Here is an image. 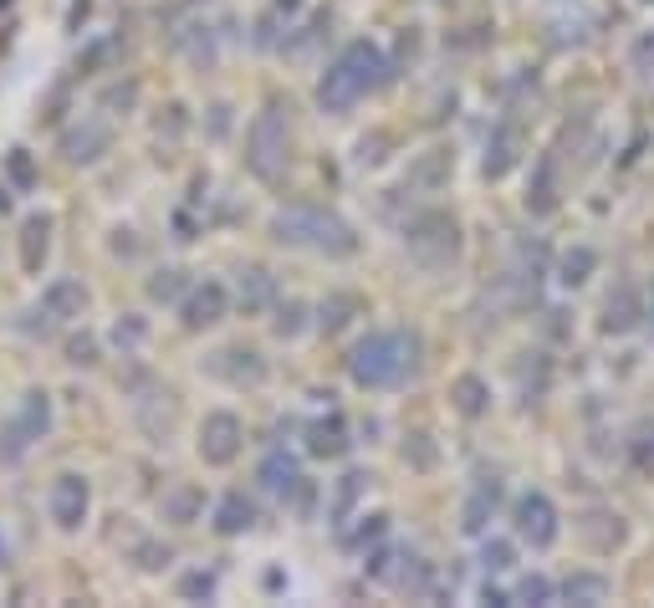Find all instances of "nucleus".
Instances as JSON below:
<instances>
[{
    "mask_svg": "<svg viewBox=\"0 0 654 608\" xmlns=\"http://www.w3.org/2000/svg\"><path fill=\"white\" fill-rule=\"evenodd\" d=\"M240 450H246V425L230 409H210L200 419V460L205 465H236Z\"/></svg>",
    "mask_w": 654,
    "mask_h": 608,
    "instance_id": "9",
    "label": "nucleus"
},
{
    "mask_svg": "<svg viewBox=\"0 0 654 608\" xmlns=\"http://www.w3.org/2000/svg\"><path fill=\"white\" fill-rule=\"evenodd\" d=\"M517 164H521V128L511 119L490 123L486 154H481V174H486V179H506Z\"/></svg>",
    "mask_w": 654,
    "mask_h": 608,
    "instance_id": "13",
    "label": "nucleus"
},
{
    "mask_svg": "<svg viewBox=\"0 0 654 608\" xmlns=\"http://www.w3.org/2000/svg\"><path fill=\"white\" fill-rule=\"evenodd\" d=\"M82 307H88V286L77 282V277H57V282L42 292V302L26 312L21 333H52V327L82 317Z\"/></svg>",
    "mask_w": 654,
    "mask_h": 608,
    "instance_id": "7",
    "label": "nucleus"
},
{
    "mask_svg": "<svg viewBox=\"0 0 654 608\" xmlns=\"http://www.w3.org/2000/svg\"><path fill=\"white\" fill-rule=\"evenodd\" d=\"M271 333H277V338H302V333H307V302H297V297L277 302V317H271Z\"/></svg>",
    "mask_w": 654,
    "mask_h": 608,
    "instance_id": "29",
    "label": "nucleus"
},
{
    "mask_svg": "<svg viewBox=\"0 0 654 608\" xmlns=\"http://www.w3.org/2000/svg\"><path fill=\"white\" fill-rule=\"evenodd\" d=\"M557 594H563L567 604H598V598H609V578H604V573H573Z\"/></svg>",
    "mask_w": 654,
    "mask_h": 608,
    "instance_id": "28",
    "label": "nucleus"
},
{
    "mask_svg": "<svg viewBox=\"0 0 654 608\" xmlns=\"http://www.w3.org/2000/svg\"><path fill=\"white\" fill-rule=\"evenodd\" d=\"M348 419L342 415H327V419H313L307 425V455H317V460H338V455H348Z\"/></svg>",
    "mask_w": 654,
    "mask_h": 608,
    "instance_id": "16",
    "label": "nucleus"
},
{
    "mask_svg": "<svg viewBox=\"0 0 654 608\" xmlns=\"http://www.w3.org/2000/svg\"><path fill=\"white\" fill-rule=\"evenodd\" d=\"M511 563H517V548L501 542V537H490L486 548H481V567H486V573H511Z\"/></svg>",
    "mask_w": 654,
    "mask_h": 608,
    "instance_id": "32",
    "label": "nucleus"
},
{
    "mask_svg": "<svg viewBox=\"0 0 654 608\" xmlns=\"http://www.w3.org/2000/svg\"><path fill=\"white\" fill-rule=\"evenodd\" d=\"M286 154H292V123H286V108L271 98L246 128V169L261 184H277L286 169Z\"/></svg>",
    "mask_w": 654,
    "mask_h": 608,
    "instance_id": "5",
    "label": "nucleus"
},
{
    "mask_svg": "<svg viewBox=\"0 0 654 608\" xmlns=\"http://www.w3.org/2000/svg\"><path fill=\"white\" fill-rule=\"evenodd\" d=\"M353 312H358V297H353V292H332V297L317 307V327H323V333H338V327L348 323Z\"/></svg>",
    "mask_w": 654,
    "mask_h": 608,
    "instance_id": "30",
    "label": "nucleus"
},
{
    "mask_svg": "<svg viewBox=\"0 0 654 608\" xmlns=\"http://www.w3.org/2000/svg\"><path fill=\"white\" fill-rule=\"evenodd\" d=\"M527 210H532V215H552V210H557V159H552V154L537 159L532 184H527Z\"/></svg>",
    "mask_w": 654,
    "mask_h": 608,
    "instance_id": "20",
    "label": "nucleus"
},
{
    "mask_svg": "<svg viewBox=\"0 0 654 608\" xmlns=\"http://www.w3.org/2000/svg\"><path fill=\"white\" fill-rule=\"evenodd\" d=\"M184 292H190V282H184V271H174V267H164L149 277V302H179Z\"/></svg>",
    "mask_w": 654,
    "mask_h": 608,
    "instance_id": "31",
    "label": "nucleus"
},
{
    "mask_svg": "<svg viewBox=\"0 0 654 608\" xmlns=\"http://www.w3.org/2000/svg\"><path fill=\"white\" fill-rule=\"evenodd\" d=\"M5 558H11V552H5V537H0V563H5Z\"/></svg>",
    "mask_w": 654,
    "mask_h": 608,
    "instance_id": "43",
    "label": "nucleus"
},
{
    "mask_svg": "<svg viewBox=\"0 0 654 608\" xmlns=\"http://www.w3.org/2000/svg\"><path fill=\"white\" fill-rule=\"evenodd\" d=\"M46 251H52V215H31V221L21 225V267H26L31 277H42Z\"/></svg>",
    "mask_w": 654,
    "mask_h": 608,
    "instance_id": "18",
    "label": "nucleus"
},
{
    "mask_svg": "<svg viewBox=\"0 0 654 608\" xmlns=\"http://www.w3.org/2000/svg\"><path fill=\"white\" fill-rule=\"evenodd\" d=\"M11 179L21 184V190H31V184H36V169H31V154L26 149H11Z\"/></svg>",
    "mask_w": 654,
    "mask_h": 608,
    "instance_id": "38",
    "label": "nucleus"
},
{
    "mask_svg": "<svg viewBox=\"0 0 654 608\" xmlns=\"http://www.w3.org/2000/svg\"><path fill=\"white\" fill-rule=\"evenodd\" d=\"M256 481H261V491H267V496L286 502V496H297V491H302V465L286 455V450H271V455L261 460Z\"/></svg>",
    "mask_w": 654,
    "mask_h": 608,
    "instance_id": "15",
    "label": "nucleus"
},
{
    "mask_svg": "<svg viewBox=\"0 0 654 608\" xmlns=\"http://www.w3.org/2000/svg\"><path fill=\"white\" fill-rule=\"evenodd\" d=\"M388 77H394V67H388L384 46L348 42L338 57L327 61V72L317 77V108H323V113H348V108H358L369 92L384 88Z\"/></svg>",
    "mask_w": 654,
    "mask_h": 608,
    "instance_id": "1",
    "label": "nucleus"
},
{
    "mask_svg": "<svg viewBox=\"0 0 654 608\" xmlns=\"http://www.w3.org/2000/svg\"><path fill=\"white\" fill-rule=\"evenodd\" d=\"M496 502H501V486H496V481H486V486L471 491V502H465V511H461V532L465 537L486 532L490 517H496Z\"/></svg>",
    "mask_w": 654,
    "mask_h": 608,
    "instance_id": "23",
    "label": "nucleus"
},
{
    "mask_svg": "<svg viewBox=\"0 0 654 608\" xmlns=\"http://www.w3.org/2000/svg\"><path fill=\"white\" fill-rule=\"evenodd\" d=\"M236 302L246 312H261L277 302V277H271L267 267H246L240 271V282H236Z\"/></svg>",
    "mask_w": 654,
    "mask_h": 608,
    "instance_id": "22",
    "label": "nucleus"
},
{
    "mask_svg": "<svg viewBox=\"0 0 654 608\" xmlns=\"http://www.w3.org/2000/svg\"><path fill=\"white\" fill-rule=\"evenodd\" d=\"M450 404H455V415L481 419L490 409V384L481 379V373H461V379L450 384Z\"/></svg>",
    "mask_w": 654,
    "mask_h": 608,
    "instance_id": "21",
    "label": "nucleus"
},
{
    "mask_svg": "<svg viewBox=\"0 0 654 608\" xmlns=\"http://www.w3.org/2000/svg\"><path fill=\"white\" fill-rule=\"evenodd\" d=\"M363 486H369V475L363 471H348L338 481V491H332V506H327V521H332V527H348V517H353V506H358V496H363Z\"/></svg>",
    "mask_w": 654,
    "mask_h": 608,
    "instance_id": "26",
    "label": "nucleus"
},
{
    "mask_svg": "<svg viewBox=\"0 0 654 608\" xmlns=\"http://www.w3.org/2000/svg\"><path fill=\"white\" fill-rule=\"evenodd\" d=\"M144 333H149V327L138 323V317H128V323L113 327V342H119V348H138V342H144Z\"/></svg>",
    "mask_w": 654,
    "mask_h": 608,
    "instance_id": "39",
    "label": "nucleus"
},
{
    "mask_svg": "<svg viewBox=\"0 0 654 608\" xmlns=\"http://www.w3.org/2000/svg\"><path fill=\"white\" fill-rule=\"evenodd\" d=\"M200 506H205V496L194 486H174L169 496H164V521H174V527H190L194 517H200Z\"/></svg>",
    "mask_w": 654,
    "mask_h": 608,
    "instance_id": "27",
    "label": "nucleus"
},
{
    "mask_svg": "<svg viewBox=\"0 0 654 608\" xmlns=\"http://www.w3.org/2000/svg\"><path fill=\"white\" fill-rule=\"evenodd\" d=\"M215 379H225L230 389H261L267 384V358L256 353V348H221V353H210L205 363Z\"/></svg>",
    "mask_w": 654,
    "mask_h": 608,
    "instance_id": "12",
    "label": "nucleus"
},
{
    "mask_svg": "<svg viewBox=\"0 0 654 608\" xmlns=\"http://www.w3.org/2000/svg\"><path fill=\"white\" fill-rule=\"evenodd\" d=\"M5 205H11V194H5V190H0V215H5Z\"/></svg>",
    "mask_w": 654,
    "mask_h": 608,
    "instance_id": "42",
    "label": "nucleus"
},
{
    "mask_svg": "<svg viewBox=\"0 0 654 608\" xmlns=\"http://www.w3.org/2000/svg\"><path fill=\"white\" fill-rule=\"evenodd\" d=\"M225 312H230V286L205 277V282H190V292L179 297V323L184 333H205V327H221Z\"/></svg>",
    "mask_w": 654,
    "mask_h": 608,
    "instance_id": "10",
    "label": "nucleus"
},
{
    "mask_svg": "<svg viewBox=\"0 0 654 608\" xmlns=\"http://www.w3.org/2000/svg\"><path fill=\"white\" fill-rule=\"evenodd\" d=\"M113 52H119V42H113V36H108V42H92L88 52H82V61H77V72H98V67H103Z\"/></svg>",
    "mask_w": 654,
    "mask_h": 608,
    "instance_id": "35",
    "label": "nucleus"
},
{
    "mask_svg": "<svg viewBox=\"0 0 654 608\" xmlns=\"http://www.w3.org/2000/svg\"><path fill=\"white\" fill-rule=\"evenodd\" d=\"M46 430H52V394H46V389H26L15 419L5 425V435H0V460L15 465L36 440H46Z\"/></svg>",
    "mask_w": 654,
    "mask_h": 608,
    "instance_id": "6",
    "label": "nucleus"
},
{
    "mask_svg": "<svg viewBox=\"0 0 654 608\" xmlns=\"http://www.w3.org/2000/svg\"><path fill=\"white\" fill-rule=\"evenodd\" d=\"M629 67L634 72H654V36H640V42L629 46Z\"/></svg>",
    "mask_w": 654,
    "mask_h": 608,
    "instance_id": "37",
    "label": "nucleus"
},
{
    "mask_svg": "<svg viewBox=\"0 0 654 608\" xmlns=\"http://www.w3.org/2000/svg\"><path fill=\"white\" fill-rule=\"evenodd\" d=\"M557 594L548 578H521L517 583V594H511V604H548V598Z\"/></svg>",
    "mask_w": 654,
    "mask_h": 608,
    "instance_id": "34",
    "label": "nucleus"
},
{
    "mask_svg": "<svg viewBox=\"0 0 654 608\" xmlns=\"http://www.w3.org/2000/svg\"><path fill=\"white\" fill-rule=\"evenodd\" d=\"M210 527L221 537H240V532H251L256 527V506L240 496V491H230V496H221L215 502V517H210Z\"/></svg>",
    "mask_w": 654,
    "mask_h": 608,
    "instance_id": "19",
    "label": "nucleus"
},
{
    "mask_svg": "<svg viewBox=\"0 0 654 608\" xmlns=\"http://www.w3.org/2000/svg\"><path fill=\"white\" fill-rule=\"evenodd\" d=\"M67 363H98V338H92V333H82V338L67 342Z\"/></svg>",
    "mask_w": 654,
    "mask_h": 608,
    "instance_id": "36",
    "label": "nucleus"
},
{
    "mask_svg": "<svg viewBox=\"0 0 654 608\" xmlns=\"http://www.w3.org/2000/svg\"><path fill=\"white\" fill-rule=\"evenodd\" d=\"M450 169H455V159H450V149H425L415 164H409V174H404V184L419 194H435L440 184L450 179Z\"/></svg>",
    "mask_w": 654,
    "mask_h": 608,
    "instance_id": "17",
    "label": "nucleus"
},
{
    "mask_svg": "<svg viewBox=\"0 0 654 608\" xmlns=\"http://www.w3.org/2000/svg\"><path fill=\"white\" fill-rule=\"evenodd\" d=\"M594 271H598V251H594V246H583V240L557 256V282H563V286H583Z\"/></svg>",
    "mask_w": 654,
    "mask_h": 608,
    "instance_id": "25",
    "label": "nucleus"
},
{
    "mask_svg": "<svg viewBox=\"0 0 654 608\" xmlns=\"http://www.w3.org/2000/svg\"><path fill=\"white\" fill-rule=\"evenodd\" d=\"M46 506H52V521H57L61 532H77V527L88 521V511H92V486H88V475L61 471L57 481H52V496H46Z\"/></svg>",
    "mask_w": 654,
    "mask_h": 608,
    "instance_id": "11",
    "label": "nucleus"
},
{
    "mask_svg": "<svg viewBox=\"0 0 654 608\" xmlns=\"http://www.w3.org/2000/svg\"><path fill=\"white\" fill-rule=\"evenodd\" d=\"M419 358V338L404 333V327H379L369 338L353 342L348 353V379H353L363 394H384V389H399L409 373H415Z\"/></svg>",
    "mask_w": 654,
    "mask_h": 608,
    "instance_id": "2",
    "label": "nucleus"
},
{
    "mask_svg": "<svg viewBox=\"0 0 654 608\" xmlns=\"http://www.w3.org/2000/svg\"><path fill=\"white\" fill-rule=\"evenodd\" d=\"M108 149H113V128L98 123V119L72 123V128L61 134V159H67V164H98Z\"/></svg>",
    "mask_w": 654,
    "mask_h": 608,
    "instance_id": "14",
    "label": "nucleus"
},
{
    "mask_svg": "<svg viewBox=\"0 0 654 608\" xmlns=\"http://www.w3.org/2000/svg\"><path fill=\"white\" fill-rule=\"evenodd\" d=\"M404 251L415 256L425 271H450L465 251V236H461V221L450 210L430 205L404 221Z\"/></svg>",
    "mask_w": 654,
    "mask_h": 608,
    "instance_id": "4",
    "label": "nucleus"
},
{
    "mask_svg": "<svg viewBox=\"0 0 654 608\" xmlns=\"http://www.w3.org/2000/svg\"><path fill=\"white\" fill-rule=\"evenodd\" d=\"M210 113H215V119H210V128H215V134H225V128H230V119H225L230 108H225V103H215V108H210Z\"/></svg>",
    "mask_w": 654,
    "mask_h": 608,
    "instance_id": "40",
    "label": "nucleus"
},
{
    "mask_svg": "<svg viewBox=\"0 0 654 608\" xmlns=\"http://www.w3.org/2000/svg\"><path fill=\"white\" fill-rule=\"evenodd\" d=\"M634 323H640V292H634V282H619V292L604 307V333H629Z\"/></svg>",
    "mask_w": 654,
    "mask_h": 608,
    "instance_id": "24",
    "label": "nucleus"
},
{
    "mask_svg": "<svg viewBox=\"0 0 654 608\" xmlns=\"http://www.w3.org/2000/svg\"><path fill=\"white\" fill-rule=\"evenodd\" d=\"M271 240L292 251H313L327 261H348L358 251V230L327 205H292L271 215Z\"/></svg>",
    "mask_w": 654,
    "mask_h": 608,
    "instance_id": "3",
    "label": "nucleus"
},
{
    "mask_svg": "<svg viewBox=\"0 0 654 608\" xmlns=\"http://www.w3.org/2000/svg\"><path fill=\"white\" fill-rule=\"evenodd\" d=\"M511 532L532 552H548L552 542H557L563 527H557V506H552L548 491H521L517 506H511Z\"/></svg>",
    "mask_w": 654,
    "mask_h": 608,
    "instance_id": "8",
    "label": "nucleus"
},
{
    "mask_svg": "<svg viewBox=\"0 0 654 608\" xmlns=\"http://www.w3.org/2000/svg\"><path fill=\"white\" fill-rule=\"evenodd\" d=\"M179 598H215V573H205V567H194V573H184L179 578Z\"/></svg>",
    "mask_w": 654,
    "mask_h": 608,
    "instance_id": "33",
    "label": "nucleus"
},
{
    "mask_svg": "<svg viewBox=\"0 0 654 608\" xmlns=\"http://www.w3.org/2000/svg\"><path fill=\"white\" fill-rule=\"evenodd\" d=\"M271 5H277V11H282V15H297L302 5H307V0H271Z\"/></svg>",
    "mask_w": 654,
    "mask_h": 608,
    "instance_id": "41",
    "label": "nucleus"
}]
</instances>
